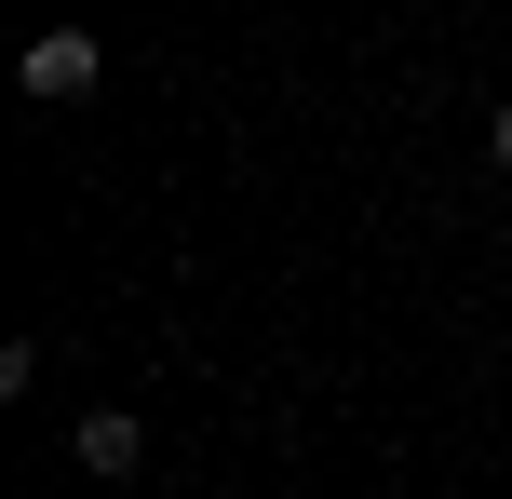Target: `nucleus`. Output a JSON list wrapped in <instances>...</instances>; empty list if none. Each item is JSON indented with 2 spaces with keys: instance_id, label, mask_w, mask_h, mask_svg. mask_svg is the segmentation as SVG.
<instances>
[{
  "instance_id": "obj_1",
  "label": "nucleus",
  "mask_w": 512,
  "mask_h": 499,
  "mask_svg": "<svg viewBox=\"0 0 512 499\" xmlns=\"http://www.w3.org/2000/svg\"><path fill=\"white\" fill-rule=\"evenodd\" d=\"M14 81H27L41 108H68V95H95V81H108V41H95V27H41V41L14 54Z\"/></svg>"
},
{
  "instance_id": "obj_2",
  "label": "nucleus",
  "mask_w": 512,
  "mask_h": 499,
  "mask_svg": "<svg viewBox=\"0 0 512 499\" xmlns=\"http://www.w3.org/2000/svg\"><path fill=\"white\" fill-rule=\"evenodd\" d=\"M135 446H149V432H135L122 405H95V419H81V473H135Z\"/></svg>"
},
{
  "instance_id": "obj_3",
  "label": "nucleus",
  "mask_w": 512,
  "mask_h": 499,
  "mask_svg": "<svg viewBox=\"0 0 512 499\" xmlns=\"http://www.w3.org/2000/svg\"><path fill=\"white\" fill-rule=\"evenodd\" d=\"M486 149H499V176H512V95H499V122H486Z\"/></svg>"
}]
</instances>
